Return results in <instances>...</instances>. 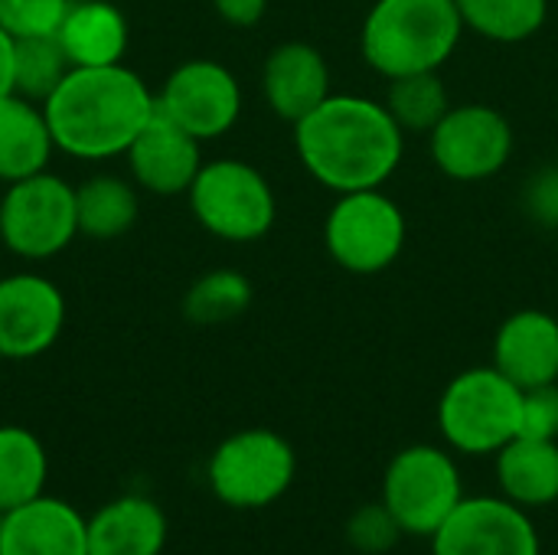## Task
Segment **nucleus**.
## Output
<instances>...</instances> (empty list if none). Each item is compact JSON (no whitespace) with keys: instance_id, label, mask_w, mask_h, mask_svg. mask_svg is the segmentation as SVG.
Wrapping results in <instances>:
<instances>
[{"instance_id":"obj_1","label":"nucleus","mask_w":558,"mask_h":555,"mask_svg":"<svg viewBox=\"0 0 558 555\" xmlns=\"http://www.w3.org/2000/svg\"><path fill=\"white\" fill-rule=\"evenodd\" d=\"M304 170L333 193L379 190L402 164L405 131L386 105L363 95H327L294 124Z\"/></svg>"},{"instance_id":"obj_2","label":"nucleus","mask_w":558,"mask_h":555,"mask_svg":"<svg viewBox=\"0 0 558 555\" xmlns=\"http://www.w3.org/2000/svg\"><path fill=\"white\" fill-rule=\"evenodd\" d=\"M56 150L78 160L124 157L131 141L157 111L150 85L121 65L69 69L59 88L43 101Z\"/></svg>"},{"instance_id":"obj_3","label":"nucleus","mask_w":558,"mask_h":555,"mask_svg":"<svg viewBox=\"0 0 558 555\" xmlns=\"http://www.w3.org/2000/svg\"><path fill=\"white\" fill-rule=\"evenodd\" d=\"M464 20L454 0H376L363 20L360 49L373 72L392 79L438 72L458 49Z\"/></svg>"},{"instance_id":"obj_4","label":"nucleus","mask_w":558,"mask_h":555,"mask_svg":"<svg viewBox=\"0 0 558 555\" xmlns=\"http://www.w3.org/2000/svg\"><path fill=\"white\" fill-rule=\"evenodd\" d=\"M523 425V389L494 363L458 373L438 399V432L458 455H497Z\"/></svg>"},{"instance_id":"obj_5","label":"nucleus","mask_w":558,"mask_h":555,"mask_svg":"<svg viewBox=\"0 0 558 555\" xmlns=\"http://www.w3.org/2000/svg\"><path fill=\"white\" fill-rule=\"evenodd\" d=\"M298 478L291 442L271 429H242L216 445L206 464L209 491L232 510H265L278 504Z\"/></svg>"},{"instance_id":"obj_6","label":"nucleus","mask_w":558,"mask_h":555,"mask_svg":"<svg viewBox=\"0 0 558 555\" xmlns=\"http://www.w3.org/2000/svg\"><path fill=\"white\" fill-rule=\"evenodd\" d=\"M186 200L209 236L239 245L268 236L278 216V200L265 173L235 157L203 164Z\"/></svg>"},{"instance_id":"obj_7","label":"nucleus","mask_w":558,"mask_h":555,"mask_svg":"<svg viewBox=\"0 0 558 555\" xmlns=\"http://www.w3.org/2000/svg\"><path fill=\"white\" fill-rule=\"evenodd\" d=\"M379 500L405 536L432 540L464 500L461 468L454 455L438 445H409L389 461Z\"/></svg>"},{"instance_id":"obj_8","label":"nucleus","mask_w":558,"mask_h":555,"mask_svg":"<svg viewBox=\"0 0 558 555\" xmlns=\"http://www.w3.org/2000/svg\"><path fill=\"white\" fill-rule=\"evenodd\" d=\"M78 236L75 186L59 173H33L7 183L0 196V242L23 262H46Z\"/></svg>"},{"instance_id":"obj_9","label":"nucleus","mask_w":558,"mask_h":555,"mask_svg":"<svg viewBox=\"0 0 558 555\" xmlns=\"http://www.w3.org/2000/svg\"><path fill=\"white\" fill-rule=\"evenodd\" d=\"M405 213L383 190L340 193L324 222L330 258L350 275H379L405 249Z\"/></svg>"},{"instance_id":"obj_10","label":"nucleus","mask_w":558,"mask_h":555,"mask_svg":"<svg viewBox=\"0 0 558 555\" xmlns=\"http://www.w3.org/2000/svg\"><path fill=\"white\" fill-rule=\"evenodd\" d=\"M157 108L196 141H216L229 134L242 114V85L235 72L216 59H186L163 79Z\"/></svg>"},{"instance_id":"obj_11","label":"nucleus","mask_w":558,"mask_h":555,"mask_svg":"<svg viewBox=\"0 0 558 555\" xmlns=\"http://www.w3.org/2000/svg\"><path fill=\"white\" fill-rule=\"evenodd\" d=\"M428 137L438 170L458 183L500 173L513 154V128L490 105H454Z\"/></svg>"},{"instance_id":"obj_12","label":"nucleus","mask_w":558,"mask_h":555,"mask_svg":"<svg viewBox=\"0 0 558 555\" xmlns=\"http://www.w3.org/2000/svg\"><path fill=\"white\" fill-rule=\"evenodd\" d=\"M432 555H543L530 510L500 497H464L432 536Z\"/></svg>"},{"instance_id":"obj_13","label":"nucleus","mask_w":558,"mask_h":555,"mask_svg":"<svg viewBox=\"0 0 558 555\" xmlns=\"http://www.w3.org/2000/svg\"><path fill=\"white\" fill-rule=\"evenodd\" d=\"M65 327V298L36 272L0 278V357L36 360L56 347Z\"/></svg>"},{"instance_id":"obj_14","label":"nucleus","mask_w":558,"mask_h":555,"mask_svg":"<svg viewBox=\"0 0 558 555\" xmlns=\"http://www.w3.org/2000/svg\"><path fill=\"white\" fill-rule=\"evenodd\" d=\"M203 141L170 121L160 108L141 128V134L128 147V170L134 186L154 196H183L190 193L203 160Z\"/></svg>"},{"instance_id":"obj_15","label":"nucleus","mask_w":558,"mask_h":555,"mask_svg":"<svg viewBox=\"0 0 558 555\" xmlns=\"http://www.w3.org/2000/svg\"><path fill=\"white\" fill-rule=\"evenodd\" d=\"M0 555H88V517L43 494L3 514Z\"/></svg>"},{"instance_id":"obj_16","label":"nucleus","mask_w":558,"mask_h":555,"mask_svg":"<svg viewBox=\"0 0 558 555\" xmlns=\"http://www.w3.org/2000/svg\"><path fill=\"white\" fill-rule=\"evenodd\" d=\"M262 92L278 118L298 124L330 95V69L324 52L298 39L275 46L262 65Z\"/></svg>"},{"instance_id":"obj_17","label":"nucleus","mask_w":558,"mask_h":555,"mask_svg":"<svg viewBox=\"0 0 558 555\" xmlns=\"http://www.w3.org/2000/svg\"><path fill=\"white\" fill-rule=\"evenodd\" d=\"M494 366L520 389L558 383V317L546 311L510 314L494 337Z\"/></svg>"},{"instance_id":"obj_18","label":"nucleus","mask_w":558,"mask_h":555,"mask_svg":"<svg viewBox=\"0 0 558 555\" xmlns=\"http://www.w3.org/2000/svg\"><path fill=\"white\" fill-rule=\"evenodd\" d=\"M56 39L62 43L72 69L121 65L131 46V23L111 0H72Z\"/></svg>"},{"instance_id":"obj_19","label":"nucleus","mask_w":558,"mask_h":555,"mask_svg":"<svg viewBox=\"0 0 558 555\" xmlns=\"http://www.w3.org/2000/svg\"><path fill=\"white\" fill-rule=\"evenodd\" d=\"M167 533V514L157 500L124 494L88 517V555H160Z\"/></svg>"},{"instance_id":"obj_20","label":"nucleus","mask_w":558,"mask_h":555,"mask_svg":"<svg viewBox=\"0 0 558 555\" xmlns=\"http://www.w3.org/2000/svg\"><path fill=\"white\" fill-rule=\"evenodd\" d=\"M56 141L39 101L16 92L0 98V183H16L49 170Z\"/></svg>"},{"instance_id":"obj_21","label":"nucleus","mask_w":558,"mask_h":555,"mask_svg":"<svg viewBox=\"0 0 558 555\" xmlns=\"http://www.w3.org/2000/svg\"><path fill=\"white\" fill-rule=\"evenodd\" d=\"M497 487L523 510L549 507L558 500V442L517 435L494 455Z\"/></svg>"},{"instance_id":"obj_22","label":"nucleus","mask_w":558,"mask_h":555,"mask_svg":"<svg viewBox=\"0 0 558 555\" xmlns=\"http://www.w3.org/2000/svg\"><path fill=\"white\" fill-rule=\"evenodd\" d=\"M75 213L78 236H88L95 242H114L128 236L137 222V186L134 180L114 173H95L75 186Z\"/></svg>"},{"instance_id":"obj_23","label":"nucleus","mask_w":558,"mask_h":555,"mask_svg":"<svg viewBox=\"0 0 558 555\" xmlns=\"http://www.w3.org/2000/svg\"><path fill=\"white\" fill-rule=\"evenodd\" d=\"M49 455L23 425H0V514L46 494Z\"/></svg>"},{"instance_id":"obj_24","label":"nucleus","mask_w":558,"mask_h":555,"mask_svg":"<svg viewBox=\"0 0 558 555\" xmlns=\"http://www.w3.org/2000/svg\"><path fill=\"white\" fill-rule=\"evenodd\" d=\"M464 29L494 43H523L536 36L549 16V0H454Z\"/></svg>"},{"instance_id":"obj_25","label":"nucleus","mask_w":558,"mask_h":555,"mask_svg":"<svg viewBox=\"0 0 558 555\" xmlns=\"http://www.w3.org/2000/svg\"><path fill=\"white\" fill-rule=\"evenodd\" d=\"M252 304V281L242 272L216 268L199 275L183 294V314L190 324L219 327L242 317Z\"/></svg>"},{"instance_id":"obj_26","label":"nucleus","mask_w":558,"mask_h":555,"mask_svg":"<svg viewBox=\"0 0 558 555\" xmlns=\"http://www.w3.org/2000/svg\"><path fill=\"white\" fill-rule=\"evenodd\" d=\"M386 108L399 121L402 131L432 134L438 121L451 111V101L438 72H415V75L392 79Z\"/></svg>"},{"instance_id":"obj_27","label":"nucleus","mask_w":558,"mask_h":555,"mask_svg":"<svg viewBox=\"0 0 558 555\" xmlns=\"http://www.w3.org/2000/svg\"><path fill=\"white\" fill-rule=\"evenodd\" d=\"M72 62L52 36H23L13 46V92L29 101H46L69 75Z\"/></svg>"},{"instance_id":"obj_28","label":"nucleus","mask_w":558,"mask_h":555,"mask_svg":"<svg viewBox=\"0 0 558 555\" xmlns=\"http://www.w3.org/2000/svg\"><path fill=\"white\" fill-rule=\"evenodd\" d=\"M402 527L389 514L383 500L363 504L350 520H347V540L356 553L363 555H386L392 553L402 540Z\"/></svg>"},{"instance_id":"obj_29","label":"nucleus","mask_w":558,"mask_h":555,"mask_svg":"<svg viewBox=\"0 0 558 555\" xmlns=\"http://www.w3.org/2000/svg\"><path fill=\"white\" fill-rule=\"evenodd\" d=\"M72 0H0V26L13 36H52Z\"/></svg>"},{"instance_id":"obj_30","label":"nucleus","mask_w":558,"mask_h":555,"mask_svg":"<svg viewBox=\"0 0 558 555\" xmlns=\"http://www.w3.org/2000/svg\"><path fill=\"white\" fill-rule=\"evenodd\" d=\"M520 435L558 442V383L523 389V425Z\"/></svg>"},{"instance_id":"obj_31","label":"nucleus","mask_w":558,"mask_h":555,"mask_svg":"<svg viewBox=\"0 0 558 555\" xmlns=\"http://www.w3.org/2000/svg\"><path fill=\"white\" fill-rule=\"evenodd\" d=\"M526 206L543 226H558V167L536 173L526 186Z\"/></svg>"},{"instance_id":"obj_32","label":"nucleus","mask_w":558,"mask_h":555,"mask_svg":"<svg viewBox=\"0 0 558 555\" xmlns=\"http://www.w3.org/2000/svg\"><path fill=\"white\" fill-rule=\"evenodd\" d=\"M216 13L229 23V26H255L265 10H268V0H213Z\"/></svg>"},{"instance_id":"obj_33","label":"nucleus","mask_w":558,"mask_h":555,"mask_svg":"<svg viewBox=\"0 0 558 555\" xmlns=\"http://www.w3.org/2000/svg\"><path fill=\"white\" fill-rule=\"evenodd\" d=\"M13 46L16 39L0 26V98L13 92Z\"/></svg>"},{"instance_id":"obj_34","label":"nucleus","mask_w":558,"mask_h":555,"mask_svg":"<svg viewBox=\"0 0 558 555\" xmlns=\"http://www.w3.org/2000/svg\"><path fill=\"white\" fill-rule=\"evenodd\" d=\"M0 530H3V514H0Z\"/></svg>"}]
</instances>
